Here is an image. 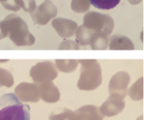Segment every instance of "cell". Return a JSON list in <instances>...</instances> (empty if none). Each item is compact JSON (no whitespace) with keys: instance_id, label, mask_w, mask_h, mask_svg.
Returning a JSON list of instances; mask_svg holds the SVG:
<instances>
[{"instance_id":"obj_1","label":"cell","mask_w":147,"mask_h":120,"mask_svg":"<svg viewBox=\"0 0 147 120\" xmlns=\"http://www.w3.org/2000/svg\"><path fill=\"white\" fill-rule=\"evenodd\" d=\"M0 29L4 37L9 36L10 40L18 46H30L34 43V37L29 30L27 23L22 18L11 14L0 22Z\"/></svg>"},{"instance_id":"obj_3","label":"cell","mask_w":147,"mask_h":120,"mask_svg":"<svg viewBox=\"0 0 147 120\" xmlns=\"http://www.w3.org/2000/svg\"><path fill=\"white\" fill-rule=\"evenodd\" d=\"M82 68L78 87L83 90H92L96 88L101 82V70L98 62L95 60L81 61Z\"/></svg>"},{"instance_id":"obj_8","label":"cell","mask_w":147,"mask_h":120,"mask_svg":"<svg viewBox=\"0 0 147 120\" xmlns=\"http://www.w3.org/2000/svg\"><path fill=\"white\" fill-rule=\"evenodd\" d=\"M110 50H133L134 46L133 43L127 37L122 35L112 36L109 43Z\"/></svg>"},{"instance_id":"obj_4","label":"cell","mask_w":147,"mask_h":120,"mask_svg":"<svg viewBox=\"0 0 147 120\" xmlns=\"http://www.w3.org/2000/svg\"><path fill=\"white\" fill-rule=\"evenodd\" d=\"M83 25L95 32H103L109 36L114 27V20L106 14L88 11L84 17Z\"/></svg>"},{"instance_id":"obj_11","label":"cell","mask_w":147,"mask_h":120,"mask_svg":"<svg viewBox=\"0 0 147 120\" xmlns=\"http://www.w3.org/2000/svg\"><path fill=\"white\" fill-rule=\"evenodd\" d=\"M92 6L98 9H104V10H109L119 4L121 0H89Z\"/></svg>"},{"instance_id":"obj_18","label":"cell","mask_w":147,"mask_h":120,"mask_svg":"<svg viewBox=\"0 0 147 120\" xmlns=\"http://www.w3.org/2000/svg\"><path fill=\"white\" fill-rule=\"evenodd\" d=\"M7 1H8V0H0V2H7Z\"/></svg>"},{"instance_id":"obj_2","label":"cell","mask_w":147,"mask_h":120,"mask_svg":"<svg viewBox=\"0 0 147 120\" xmlns=\"http://www.w3.org/2000/svg\"><path fill=\"white\" fill-rule=\"evenodd\" d=\"M30 107L21 103L15 94L0 97V120H30Z\"/></svg>"},{"instance_id":"obj_10","label":"cell","mask_w":147,"mask_h":120,"mask_svg":"<svg viewBox=\"0 0 147 120\" xmlns=\"http://www.w3.org/2000/svg\"><path fill=\"white\" fill-rule=\"evenodd\" d=\"M94 30H92L88 27H85L84 25H81L76 29V40L80 44H88L90 42V40L92 38V35L94 34Z\"/></svg>"},{"instance_id":"obj_9","label":"cell","mask_w":147,"mask_h":120,"mask_svg":"<svg viewBox=\"0 0 147 120\" xmlns=\"http://www.w3.org/2000/svg\"><path fill=\"white\" fill-rule=\"evenodd\" d=\"M109 35L103 32H94L89 44L93 50H106L108 47Z\"/></svg>"},{"instance_id":"obj_14","label":"cell","mask_w":147,"mask_h":120,"mask_svg":"<svg viewBox=\"0 0 147 120\" xmlns=\"http://www.w3.org/2000/svg\"><path fill=\"white\" fill-rule=\"evenodd\" d=\"M13 84V77L11 73L4 70V69H0V85H6L7 87H10Z\"/></svg>"},{"instance_id":"obj_15","label":"cell","mask_w":147,"mask_h":120,"mask_svg":"<svg viewBox=\"0 0 147 120\" xmlns=\"http://www.w3.org/2000/svg\"><path fill=\"white\" fill-rule=\"evenodd\" d=\"M18 5L24 11L31 14L36 8V0H17Z\"/></svg>"},{"instance_id":"obj_6","label":"cell","mask_w":147,"mask_h":120,"mask_svg":"<svg viewBox=\"0 0 147 120\" xmlns=\"http://www.w3.org/2000/svg\"><path fill=\"white\" fill-rule=\"evenodd\" d=\"M30 75L35 82L53 80L57 75V71L52 62H40L32 67Z\"/></svg>"},{"instance_id":"obj_16","label":"cell","mask_w":147,"mask_h":120,"mask_svg":"<svg viewBox=\"0 0 147 120\" xmlns=\"http://www.w3.org/2000/svg\"><path fill=\"white\" fill-rule=\"evenodd\" d=\"M60 50H65V49H69V50H78L79 47L76 42L75 41H72V40H66V41H63L61 44H60Z\"/></svg>"},{"instance_id":"obj_13","label":"cell","mask_w":147,"mask_h":120,"mask_svg":"<svg viewBox=\"0 0 147 120\" xmlns=\"http://www.w3.org/2000/svg\"><path fill=\"white\" fill-rule=\"evenodd\" d=\"M56 64L58 68L63 72H72L75 71L78 64V62L73 61V60H69V61H64V60H57Z\"/></svg>"},{"instance_id":"obj_12","label":"cell","mask_w":147,"mask_h":120,"mask_svg":"<svg viewBox=\"0 0 147 120\" xmlns=\"http://www.w3.org/2000/svg\"><path fill=\"white\" fill-rule=\"evenodd\" d=\"M91 4L89 0H72L71 8L76 13H85L89 10Z\"/></svg>"},{"instance_id":"obj_17","label":"cell","mask_w":147,"mask_h":120,"mask_svg":"<svg viewBox=\"0 0 147 120\" xmlns=\"http://www.w3.org/2000/svg\"><path fill=\"white\" fill-rule=\"evenodd\" d=\"M142 1V0H128V2L131 5H138V4H140Z\"/></svg>"},{"instance_id":"obj_5","label":"cell","mask_w":147,"mask_h":120,"mask_svg":"<svg viewBox=\"0 0 147 120\" xmlns=\"http://www.w3.org/2000/svg\"><path fill=\"white\" fill-rule=\"evenodd\" d=\"M58 10L51 0H44L30 15L33 21L37 25L45 26L53 17L57 16Z\"/></svg>"},{"instance_id":"obj_7","label":"cell","mask_w":147,"mask_h":120,"mask_svg":"<svg viewBox=\"0 0 147 120\" xmlns=\"http://www.w3.org/2000/svg\"><path fill=\"white\" fill-rule=\"evenodd\" d=\"M53 27L62 38H69L76 32L77 24L72 19L57 17L52 22Z\"/></svg>"}]
</instances>
